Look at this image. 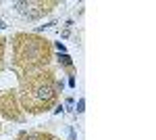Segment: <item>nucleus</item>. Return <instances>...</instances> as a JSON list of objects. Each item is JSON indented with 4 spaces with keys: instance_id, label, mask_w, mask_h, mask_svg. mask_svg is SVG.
Returning <instances> with one entry per match:
<instances>
[{
    "instance_id": "nucleus-1",
    "label": "nucleus",
    "mask_w": 156,
    "mask_h": 140,
    "mask_svg": "<svg viewBox=\"0 0 156 140\" xmlns=\"http://www.w3.org/2000/svg\"><path fill=\"white\" fill-rule=\"evenodd\" d=\"M62 90V82L56 80L52 69H40L19 75V105L23 113L40 115L50 111L58 100V92Z\"/></svg>"
},
{
    "instance_id": "nucleus-5",
    "label": "nucleus",
    "mask_w": 156,
    "mask_h": 140,
    "mask_svg": "<svg viewBox=\"0 0 156 140\" xmlns=\"http://www.w3.org/2000/svg\"><path fill=\"white\" fill-rule=\"evenodd\" d=\"M17 140H54V136L48 132H23L17 136Z\"/></svg>"
},
{
    "instance_id": "nucleus-7",
    "label": "nucleus",
    "mask_w": 156,
    "mask_h": 140,
    "mask_svg": "<svg viewBox=\"0 0 156 140\" xmlns=\"http://www.w3.org/2000/svg\"><path fill=\"white\" fill-rule=\"evenodd\" d=\"M58 63H62V65H65V67H69V69L73 67V63H71V57H67V55H62V57H58Z\"/></svg>"
},
{
    "instance_id": "nucleus-8",
    "label": "nucleus",
    "mask_w": 156,
    "mask_h": 140,
    "mask_svg": "<svg viewBox=\"0 0 156 140\" xmlns=\"http://www.w3.org/2000/svg\"><path fill=\"white\" fill-rule=\"evenodd\" d=\"M0 27H6V25H4V21H2V19H0Z\"/></svg>"
},
{
    "instance_id": "nucleus-2",
    "label": "nucleus",
    "mask_w": 156,
    "mask_h": 140,
    "mask_svg": "<svg viewBox=\"0 0 156 140\" xmlns=\"http://www.w3.org/2000/svg\"><path fill=\"white\" fill-rule=\"evenodd\" d=\"M12 67L19 71V75L31 71L46 69L52 61V44L40 34L19 32L12 36Z\"/></svg>"
},
{
    "instance_id": "nucleus-4",
    "label": "nucleus",
    "mask_w": 156,
    "mask_h": 140,
    "mask_svg": "<svg viewBox=\"0 0 156 140\" xmlns=\"http://www.w3.org/2000/svg\"><path fill=\"white\" fill-rule=\"evenodd\" d=\"M58 2H15L12 6L27 19H40L44 15L52 11V6H56Z\"/></svg>"
},
{
    "instance_id": "nucleus-9",
    "label": "nucleus",
    "mask_w": 156,
    "mask_h": 140,
    "mask_svg": "<svg viewBox=\"0 0 156 140\" xmlns=\"http://www.w3.org/2000/svg\"><path fill=\"white\" fill-rule=\"evenodd\" d=\"M54 140H56V138H54Z\"/></svg>"
},
{
    "instance_id": "nucleus-3",
    "label": "nucleus",
    "mask_w": 156,
    "mask_h": 140,
    "mask_svg": "<svg viewBox=\"0 0 156 140\" xmlns=\"http://www.w3.org/2000/svg\"><path fill=\"white\" fill-rule=\"evenodd\" d=\"M0 113L11 121H23L25 113L19 105V96L12 90H0Z\"/></svg>"
},
{
    "instance_id": "nucleus-6",
    "label": "nucleus",
    "mask_w": 156,
    "mask_h": 140,
    "mask_svg": "<svg viewBox=\"0 0 156 140\" xmlns=\"http://www.w3.org/2000/svg\"><path fill=\"white\" fill-rule=\"evenodd\" d=\"M6 38H0V71L4 69V50H6Z\"/></svg>"
}]
</instances>
